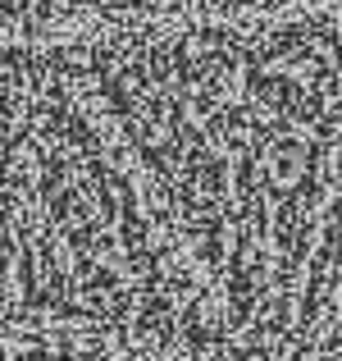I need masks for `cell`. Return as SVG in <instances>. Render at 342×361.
<instances>
[{"instance_id": "cell-1", "label": "cell", "mask_w": 342, "mask_h": 361, "mask_svg": "<svg viewBox=\"0 0 342 361\" xmlns=\"http://www.w3.org/2000/svg\"><path fill=\"white\" fill-rule=\"evenodd\" d=\"M233 361H342V0L64 32Z\"/></svg>"}]
</instances>
